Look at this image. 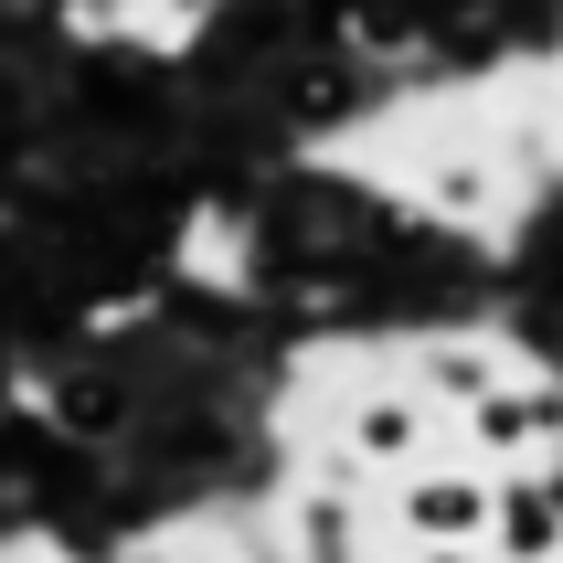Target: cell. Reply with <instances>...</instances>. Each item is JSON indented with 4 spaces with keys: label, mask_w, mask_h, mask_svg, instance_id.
<instances>
[{
    "label": "cell",
    "mask_w": 563,
    "mask_h": 563,
    "mask_svg": "<svg viewBox=\"0 0 563 563\" xmlns=\"http://www.w3.org/2000/svg\"><path fill=\"white\" fill-rule=\"evenodd\" d=\"M542 426H563V394H478V437H489V446L542 437Z\"/></svg>",
    "instance_id": "3957f363"
},
{
    "label": "cell",
    "mask_w": 563,
    "mask_h": 563,
    "mask_svg": "<svg viewBox=\"0 0 563 563\" xmlns=\"http://www.w3.org/2000/svg\"><path fill=\"white\" fill-rule=\"evenodd\" d=\"M405 521L426 542H468L478 521H489V489H478V478H426V489H405Z\"/></svg>",
    "instance_id": "6da1fadb"
},
{
    "label": "cell",
    "mask_w": 563,
    "mask_h": 563,
    "mask_svg": "<svg viewBox=\"0 0 563 563\" xmlns=\"http://www.w3.org/2000/svg\"><path fill=\"white\" fill-rule=\"evenodd\" d=\"M489 521H500V553H510V563H542V553L563 542V500H553V489H500Z\"/></svg>",
    "instance_id": "7a4b0ae2"
},
{
    "label": "cell",
    "mask_w": 563,
    "mask_h": 563,
    "mask_svg": "<svg viewBox=\"0 0 563 563\" xmlns=\"http://www.w3.org/2000/svg\"><path fill=\"white\" fill-rule=\"evenodd\" d=\"M351 437H362V457H415L426 415H415V405H362V415H351Z\"/></svg>",
    "instance_id": "277c9868"
},
{
    "label": "cell",
    "mask_w": 563,
    "mask_h": 563,
    "mask_svg": "<svg viewBox=\"0 0 563 563\" xmlns=\"http://www.w3.org/2000/svg\"><path fill=\"white\" fill-rule=\"evenodd\" d=\"M437 394H500V362H489V351H437Z\"/></svg>",
    "instance_id": "5b68a950"
}]
</instances>
